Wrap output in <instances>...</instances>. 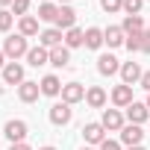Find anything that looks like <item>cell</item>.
I'll return each instance as SVG.
<instances>
[{
    "mask_svg": "<svg viewBox=\"0 0 150 150\" xmlns=\"http://www.w3.org/2000/svg\"><path fill=\"white\" fill-rule=\"evenodd\" d=\"M141 138H144V129H141L138 124H127V127L121 129V144H127V147H138Z\"/></svg>",
    "mask_w": 150,
    "mask_h": 150,
    "instance_id": "8",
    "label": "cell"
},
{
    "mask_svg": "<svg viewBox=\"0 0 150 150\" xmlns=\"http://www.w3.org/2000/svg\"><path fill=\"white\" fill-rule=\"evenodd\" d=\"M141 88L150 91V71H144V77H141Z\"/></svg>",
    "mask_w": 150,
    "mask_h": 150,
    "instance_id": "33",
    "label": "cell"
},
{
    "mask_svg": "<svg viewBox=\"0 0 150 150\" xmlns=\"http://www.w3.org/2000/svg\"><path fill=\"white\" fill-rule=\"evenodd\" d=\"M12 21H15V15L9 9H0V33H9L12 30Z\"/></svg>",
    "mask_w": 150,
    "mask_h": 150,
    "instance_id": "26",
    "label": "cell"
},
{
    "mask_svg": "<svg viewBox=\"0 0 150 150\" xmlns=\"http://www.w3.org/2000/svg\"><path fill=\"white\" fill-rule=\"evenodd\" d=\"M83 44H86V33H83L80 27H74V30H68V33H65V47H68V50L83 47Z\"/></svg>",
    "mask_w": 150,
    "mask_h": 150,
    "instance_id": "23",
    "label": "cell"
},
{
    "mask_svg": "<svg viewBox=\"0 0 150 150\" xmlns=\"http://www.w3.org/2000/svg\"><path fill=\"white\" fill-rule=\"evenodd\" d=\"M83 150H94V147H83Z\"/></svg>",
    "mask_w": 150,
    "mask_h": 150,
    "instance_id": "41",
    "label": "cell"
},
{
    "mask_svg": "<svg viewBox=\"0 0 150 150\" xmlns=\"http://www.w3.org/2000/svg\"><path fill=\"white\" fill-rule=\"evenodd\" d=\"M147 109H150V97H147Z\"/></svg>",
    "mask_w": 150,
    "mask_h": 150,
    "instance_id": "40",
    "label": "cell"
},
{
    "mask_svg": "<svg viewBox=\"0 0 150 150\" xmlns=\"http://www.w3.org/2000/svg\"><path fill=\"white\" fill-rule=\"evenodd\" d=\"M141 77H144V71H141L138 62H124V65H121V80H124V86H135V83H141Z\"/></svg>",
    "mask_w": 150,
    "mask_h": 150,
    "instance_id": "5",
    "label": "cell"
},
{
    "mask_svg": "<svg viewBox=\"0 0 150 150\" xmlns=\"http://www.w3.org/2000/svg\"><path fill=\"white\" fill-rule=\"evenodd\" d=\"M103 44H106L103 30H100V27H88V30H86V47H88V50H100Z\"/></svg>",
    "mask_w": 150,
    "mask_h": 150,
    "instance_id": "19",
    "label": "cell"
},
{
    "mask_svg": "<svg viewBox=\"0 0 150 150\" xmlns=\"http://www.w3.org/2000/svg\"><path fill=\"white\" fill-rule=\"evenodd\" d=\"M38 86H41V94H47V97H59V94H62V83H59L56 74H47Z\"/></svg>",
    "mask_w": 150,
    "mask_h": 150,
    "instance_id": "16",
    "label": "cell"
},
{
    "mask_svg": "<svg viewBox=\"0 0 150 150\" xmlns=\"http://www.w3.org/2000/svg\"><path fill=\"white\" fill-rule=\"evenodd\" d=\"M38 94H41V86H38V83H33V80H24V83L18 86V97H21L24 103H35V100H38Z\"/></svg>",
    "mask_w": 150,
    "mask_h": 150,
    "instance_id": "12",
    "label": "cell"
},
{
    "mask_svg": "<svg viewBox=\"0 0 150 150\" xmlns=\"http://www.w3.org/2000/svg\"><path fill=\"white\" fill-rule=\"evenodd\" d=\"M74 27H77V12H74L71 6H59V15H56V30L68 33V30H74Z\"/></svg>",
    "mask_w": 150,
    "mask_h": 150,
    "instance_id": "9",
    "label": "cell"
},
{
    "mask_svg": "<svg viewBox=\"0 0 150 150\" xmlns=\"http://www.w3.org/2000/svg\"><path fill=\"white\" fill-rule=\"evenodd\" d=\"M62 41H65V33H62V30H56V27H50V30L38 33V44H41V47H47V50L59 47Z\"/></svg>",
    "mask_w": 150,
    "mask_h": 150,
    "instance_id": "10",
    "label": "cell"
},
{
    "mask_svg": "<svg viewBox=\"0 0 150 150\" xmlns=\"http://www.w3.org/2000/svg\"><path fill=\"white\" fill-rule=\"evenodd\" d=\"M3 68H6V53L0 50V71H3Z\"/></svg>",
    "mask_w": 150,
    "mask_h": 150,
    "instance_id": "35",
    "label": "cell"
},
{
    "mask_svg": "<svg viewBox=\"0 0 150 150\" xmlns=\"http://www.w3.org/2000/svg\"><path fill=\"white\" fill-rule=\"evenodd\" d=\"M103 38H106L109 47H121V44H127V33H124L121 27H109V30H103Z\"/></svg>",
    "mask_w": 150,
    "mask_h": 150,
    "instance_id": "22",
    "label": "cell"
},
{
    "mask_svg": "<svg viewBox=\"0 0 150 150\" xmlns=\"http://www.w3.org/2000/svg\"><path fill=\"white\" fill-rule=\"evenodd\" d=\"M41 3H47V0H41Z\"/></svg>",
    "mask_w": 150,
    "mask_h": 150,
    "instance_id": "42",
    "label": "cell"
},
{
    "mask_svg": "<svg viewBox=\"0 0 150 150\" xmlns=\"http://www.w3.org/2000/svg\"><path fill=\"white\" fill-rule=\"evenodd\" d=\"M109 132H121L127 124H124V115H121V109H103V121H100Z\"/></svg>",
    "mask_w": 150,
    "mask_h": 150,
    "instance_id": "7",
    "label": "cell"
},
{
    "mask_svg": "<svg viewBox=\"0 0 150 150\" xmlns=\"http://www.w3.org/2000/svg\"><path fill=\"white\" fill-rule=\"evenodd\" d=\"M147 118H150V109H147V103H135V100H132V103L127 106V121H129V124H138V127H141Z\"/></svg>",
    "mask_w": 150,
    "mask_h": 150,
    "instance_id": "11",
    "label": "cell"
},
{
    "mask_svg": "<svg viewBox=\"0 0 150 150\" xmlns=\"http://www.w3.org/2000/svg\"><path fill=\"white\" fill-rule=\"evenodd\" d=\"M68 62H71V50L65 44H59V47L50 50V65L53 68H68Z\"/></svg>",
    "mask_w": 150,
    "mask_h": 150,
    "instance_id": "20",
    "label": "cell"
},
{
    "mask_svg": "<svg viewBox=\"0 0 150 150\" xmlns=\"http://www.w3.org/2000/svg\"><path fill=\"white\" fill-rule=\"evenodd\" d=\"M59 3H62V6H68V0H59Z\"/></svg>",
    "mask_w": 150,
    "mask_h": 150,
    "instance_id": "39",
    "label": "cell"
},
{
    "mask_svg": "<svg viewBox=\"0 0 150 150\" xmlns=\"http://www.w3.org/2000/svg\"><path fill=\"white\" fill-rule=\"evenodd\" d=\"M141 53H147V56H150V33H144V35H141Z\"/></svg>",
    "mask_w": 150,
    "mask_h": 150,
    "instance_id": "32",
    "label": "cell"
},
{
    "mask_svg": "<svg viewBox=\"0 0 150 150\" xmlns=\"http://www.w3.org/2000/svg\"><path fill=\"white\" fill-rule=\"evenodd\" d=\"M62 100L65 103H80V100H86V86L83 83H65L62 86Z\"/></svg>",
    "mask_w": 150,
    "mask_h": 150,
    "instance_id": "6",
    "label": "cell"
},
{
    "mask_svg": "<svg viewBox=\"0 0 150 150\" xmlns=\"http://www.w3.org/2000/svg\"><path fill=\"white\" fill-rule=\"evenodd\" d=\"M12 3H15V0H0V6H3V9H6V6H12Z\"/></svg>",
    "mask_w": 150,
    "mask_h": 150,
    "instance_id": "36",
    "label": "cell"
},
{
    "mask_svg": "<svg viewBox=\"0 0 150 150\" xmlns=\"http://www.w3.org/2000/svg\"><path fill=\"white\" fill-rule=\"evenodd\" d=\"M56 15H59V6H56V3H41V6H38V18H41V21H53V24H56Z\"/></svg>",
    "mask_w": 150,
    "mask_h": 150,
    "instance_id": "25",
    "label": "cell"
},
{
    "mask_svg": "<svg viewBox=\"0 0 150 150\" xmlns=\"http://www.w3.org/2000/svg\"><path fill=\"white\" fill-rule=\"evenodd\" d=\"M141 6H144V0H124V12L127 15H138Z\"/></svg>",
    "mask_w": 150,
    "mask_h": 150,
    "instance_id": "28",
    "label": "cell"
},
{
    "mask_svg": "<svg viewBox=\"0 0 150 150\" xmlns=\"http://www.w3.org/2000/svg\"><path fill=\"white\" fill-rule=\"evenodd\" d=\"M27 132H30V127H27V121H21V118L6 121V127H3V135H6L12 144H21V141L27 138Z\"/></svg>",
    "mask_w": 150,
    "mask_h": 150,
    "instance_id": "2",
    "label": "cell"
},
{
    "mask_svg": "<svg viewBox=\"0 0 150 150\" xmlns=\"http://www.w3.org/2000/svg\"><path fill=\"white\" fill-rule=\"evenodd\" d=\"M100 150H121V141H115V138H106V141L100 144Z\"/></svg>",
    "mask_w": 150,
    "mask_h": 150,
    "instance_id": "31",
    "label": "cell"
},
{
    "mask_svg": "<svg viewBox=\"0 0 150 150\" xmlns=\"http://www.w3.org/2000/svg\"><path fill=\"white\" fill-rule=\"evenodd\" d=\"M127 150H144V147H141V144H138V147H127Z\"/></svg>",
    "mask_w": 150,
    "mask_h": 150,
    "instance_id": "38",
    "label": "cell"
},
{
    "mask_svg": "<svg viewBox=\"0 0 150 150\" xmlns=\"http://www.w3.org/2000/svg\"><path fill=\"white\" fill-rule=\"evenodd\" d=\"M3 53H6V59L18 62L21 56H27V53H30V44H27V38L18 33V35H9V38L3 41Z\"/></svg>",
    "mask_w": 150,
    "mask_h": 150,
    "instance_id": "1",
    "label": "cell"
},
{
    "mask_svg": "<svg viewBox=\"0 0 150 150\" xmlns=\"http://www.w3.org/2000/svg\"><path fill=\"white\" fill-rule=\"evenodd\" d=\"M71 118H74V109H71V103H53L50 106V124H56V127H65V124H71Z\"/></svg>",
    "mask_w": 150,
    "mask_h": 150,
    "instance_id": "3",
    "label": "cell"
},
{
    "mask_svg": "<svg viewBox=\"0 0 150 150\" xmlns=\"http://www.w3.org/2000/svg\"><path fill=\"white\" fill-rule=\"evenodd\" d=\"M112 103L118 106V109H127L129 103H132V86H115L112 88Z\"/></svg>",
    "mask_w": 150,
    "mask_h": 150,
    "instance_id": "13",
    "label": "cell"
},
{
    "mask_svg": "<svg viewBox=\"0 0 150 150\" xmlns=\"http://www.w3.org/2000/svg\"><path fill=\"white\" fill-rule=\"evenodd\" d=\"M38 150H56V147H53V144H44V147H38Z\"/></svg>",
    "mask_w": 150,
    "mask_h": 150,
    "instance_id": "37",
    "label": "cell"
},
{
    "mask_svg": "<svg viewBox=\"0 0 150 150\" xmlns=\"http://www.w3.org/2000/svg\"><path fill=\"white\" fill-rule=\"evenodd\" d=\"M141 35H144V33H132V35H127V47H129V50H141Z\"/></svg>",
    "mask_w": 150,
    "mask_h": 150,
    "instance_id": "30",
    "label": "cell"
},
{
    "mask_svg": "<svg viewBox=\"0 0 150 150\" xmlns=\"http://www.w3.org/2000/svg\"><path fill=\"white\" fill-rule=\"evenodd\" d=\"M97 71L103 74V77H112V74H121V62L112 56V53H103L97 59Z\"/></svg>",
    "mask_w": 150,
    "mask_h": 150,
    "instance_id": "15",
    "label": "cell"
},
{
    "mask_svg": "<svg viewBox=\"0 0 150 150\" xmlns=\"http://www.w3.org/2000/svg\"><path fill=\"white\" fill-rule=\"evenodd\" d=\"M100 6H103V12H106V15H115V12H121V9H124V0H100Z\"/></svg>",
    "mask_w": 150,
    "mask_h": 150,
    "instance_id": "27",
    "label": "cell"
},
{
    "mask_svg": "<svg viewBox=\"0 0 150 150\" xmlns=\"http://www.w3.org/2000/svg\"><path fill=\"white\" fill-rule=\"evenodd\" d=\"M18 33H21L24 38H33V35H38V21H35L33 15H24V18L18 21Z\"/></svg>",
    "mask_w": 150,
    "mask_h": 150,
    "instance_id": "21",
    "label": "cell"
},
{
    "mask_svg": "<svg viewBox=\"0 0 150 150\" xmlns=\"http://www.w3.org/2000/svg\"><path fill=\"white\" fill-rule=\"evenodd\" d=\"M27 62L33 65V68H41V65H47L50 62V50L47 47H30V53H27Z\"/></svg>",
    "mask_w": 150,
    "mask_h": 150,
    "instance_id": "17",
    "label": "cell"
},
{
    "mask_svg": "<svg viewBox=\"0 0 150 150\" xmlns=\"http://www.w3.org/2000/svg\"><path fill=\"white\" fill-rule=\"evenodd\" d=\"M30 3H33V0H15V3H12V15H27L30 12Z\"/></svg>",
    "mask_w": 150,
    "mask_h": 150,
    "instance_id": "29",
    "label": "cell"
},
{
    "mask_svg": "<svg viewBox=\"0 0 150 150\" xmlns=\"http://www.w3.org/2000/svg\"><path fill=\"white\" fill-rule=\"evenodd\" d=\"M9 150H33V147H30V144H27V141H21V144H12V147H9Z\"/></svg>",
    "mask_w": 150,
    "mask_h": 150,
    "instance_id": "34",
    "label": "cell"
},
{
    "mask_svg": "<svg viewBox=\"0 0 150 150\" xmlns=\"http://www.w3.org/2000/svg\"><path fill=\"white\" fill-rule=\"evenodd\" d=\"M3 80H6L9 86H21V83H24V65H21V62H6Z\"/></svg>",
    "mask_w": 150,
    "mask_h": 150,
    "instance_id": "14",
    "label": "cell"
},
{
    "mask_svg": "<svg viewBox=\"0 0 150 150\" xmlns=\"http://www.w3.org/2000/svg\"><path fill=\"white\" fill-rule=\"evenodd\" d=\"M86 103H88L91 109H103V106H106V91H103L100 86L86 88Z\"/></svg>",
    "mask_w": 150,
    "mask_h": 150,
    "instance_id": "18",
    "label": "cell"
},
{
    "mask_svg": "<svg viewBox=\"0 0 150 150\" xmlns=\"http://www.w3.org/2000/svg\"><path fill=\"white\" fill-rule=\"evenodd\" d=\"M83 138H86V144H103L106 141V127L97 124V121H91V124L83 127Z\"/></svg>",
    "mask_w": 150,
    "mask_h": 150,
    "instance_id": "4",
    "label": "cell"
},
{
    "mask_svg": "<svg viewBox=\"0 0 150 150\" xmlns=\"http://www.w3.org/2000/svg\"><path fill=\"white\" fill-rule=\"evenodd\" d=\"M121 30H124L127 35H132V33H144V21H141V15H127L124 24H121Z\"/></svg>",
    "mask_w": 150,
    "mask_h": 150,
    "instance_id": "24",
    "label": "cell"
}]
</instances>
